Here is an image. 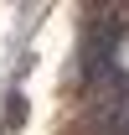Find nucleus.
Segmentation results:
<instances>
[{
  "label": "nucleus",
  "mask_w": 129,
  "mask_h": 135,
  "mask_svg": "<svg viewBox=\"0 0 129 135\" xmlns=\"http://www.w3.org/2000/svg\"><path fill=\"white\" fill-rule=\"evenodd\" d=\"M93 114L103 125V135H129V78L103 73V83L93 88Z\"/></svg>",
  "instance_id": "obj_1"
}]
</instances>
